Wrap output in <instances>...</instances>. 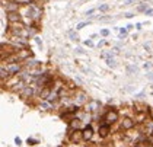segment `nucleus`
Returning <instances> with one entry per match:
<instances>
[{
  "label": "nucleus",
  "mask_w": 153,
  "mask_h": 147,
  "mask_svg": "<svg viewBox=\"0 0 153 147\" xmlns=\"http://www.w3.org/2000/svg\"><path fill=\"white\" fill-rule=\"evenodd\" d=\"M118 118H120V114H118V111H115L114 108H111V109H108L106 112H105V115H104V124H115V122L118 121Z\"/></svg>",
  "instance_id": "f257e3e1"
},
{
  "label": "nucleus",
  "mask_w": 153,
  "mask_h": 147,
  "mask_svg": "<svg viewBox=\"0 0 153 147\" xmlns=\"http://www.w3.org/2000/svg\"><path fill=\"white\" fill-rule=\"evenodd\" d=\"M101 106H102V104H101L99 101H96V99H89V101H87V104L85 105V111H86V112H91V114H95V112H98V111L101 109Z\"/></svg>",
  "instance_id": "f03ea898"
},
{
  "label": "nucleus",
  "mask_w": 153,
  "mask_h": 147,
  "mask_svg": "<svg viewBox=\"0 0 153 147\" xmlns=\"http://www.w3.org/2000/svg\"><path fill=\"white\" fill-rule=\"evenodd\" d=\"M69 140H70V143H73V144H79V143H82L85 138H83V130H73V131H70L69 133Z\"/></svg>",
  "instance_id": "7ed1b4c3"
},
{
  "label": "nucleus",
  "mask_w": 153,
  "mask_h": 147,
  "mask_svg": "<svg viewBox=\"0 0 153 147\" xmlns=\"http://www.w3.org/2000/svg\"><path fill=\"white\" fill-rule=\"evenodd\" d=\"M3 10H6V13H10V12H18L19 10V5L12 2V0H3V5H2Z\"/></svg>",
  "instance_id": "20e7f679"
},
{
  "label": "nucleus",
  "mask_w": 153,
  "mask_h": 147,
  "mask_svg": "<svg viewBox=\"0 0 153 147\" xmlns=\"http://www.w3.org/2000/svg\"><path fill=\"white\" fill-rule=\"evenodd\" d=\"M136 125V121L133 118H123V121L120 122V128L124 130V131H128V130H133V127Z\"/></svg>",
  "instance_id": "39448f33"
},
{
  "label": "nucleus",
  "mask_w": 153,
  "mask_h": 147,
  "mask_svg": "<svg viewBox=\"0 0 153 147\" xmlns=\"http://www.w3.org/2000/svg\"><path fill=\"white\" fill-rule=\"evenodd\" d=\"M34 95H35V89L31 85H26L24 89L19 92V96L22 98V99H28V98H32Z\"/></svg>",
  "instance_id": "423d86ee"
},
{
  "label": "nucleus",
  "mask_w": 153,
  "mask_h": 147,
  "mask_svg": "<svg viewBox=\"0 0 153 147\" xmlns=\"http://www.w3.org/2000/svg\"><path fill=\"white\" fill-rule=\"evenodd\" d=\"M74 104L76 105H79V106H82V105H86L87 104V96H86V93L85 92H76V98H74Z\"/></svg>",
  "instance_id": "0eeeda50"
},
{
  "label": "nucleus",
  "mask_w": 153,
  "mask_h": 147,
  "mask_svg": "<svg viewBox=\"0 0 153 147\" xmlns=\"http://www.w3.org/2000/svg\"><path fill=\"white\" fill-rule=\"evenodd\" d=\"M6 68H7V71L10 73L12 76H15V75H19V73H20L22 64H20V63H12V64H7Z\"/></svg>",
  "instance_id": "6e6552de"
},
{
  "label": "nucleus",
  "mask_w": 153,
  "mask_h": 147,
  "mask_svg": "<svg viewBox=\"0 0 153 147\" xmlns=\"http://www.w3.org/2000/svg\"><path fill=\"white\" fill-rule=\"evenodd\" d=\"M98 133H99V137H101V138H106L109 134H111V125H109V124H102V125H99Z\"/></svg>",
  "instance_id": "1a4fd4ad"
},
{
  "label": "nucleus",
  "mask_w": 153,
  "mask_h": 147,
  "mask_svg": "<svg viewBox=\"0 0 153 147\" xmlns=\"http://www.w3.org/2000/svg\"><path fill=\"white\" fill-rule=\"evenodd\" d=\"M16 54H18V57H19V60H20V61H25V60H28V58L32 56L31 50H28L26 47H25V48H20V50H19Z\"/></svg>",
  "instance_id": "9d476101"
},
{
  "label": "nucleus",
  "mask_w": 153,
  "mask_h": 147,
  "mask_svg": "<svg viewBox=\"0 0 153 147\" xmlns=\"http://www.w3.org/2000/svg\"><path fill=\"white\" fill-rule=\"evenodd\" d=\"M51 92H53V87H42V89H39V99L41 101H48Z\"/></svg>",
  "instance_id": "9b49d317"
},
{
  "label": "nucleus",
  "mask_w": 153,
  "mask_h": 147,
  "mask_svg": "<svg viewBox=\"0 0 153 147\" xmlns=\"http://www.w3.org/2000/svg\"><path fill=\"white\" fill-rule=\"evenodd\" d=\"M6 18L9 20V23H16V22H22V16L18 13V12H10V13H6Z\"/></svg>",
  "instance_id": "f8f14e48"
},
{
  "label": "nucleus",
  "mask_w": 153,
  "mask_h": 147,
  "mask_svg": "<svg viewBox=\"0 0 153 147\" xmlns=\"http://www.w3.org/2000/svg\"><path fill=\"white\" fill-rule=\"evenodd\" d=\"M92 137H93V130H92V127H91V125H85V127H83V138H85V141H91Z\"/></svg>",
  "instance_id": "ddd939ff"
},
{
  "label": "nucleus",
  "mask_w": 153,
  "mask_h": 147,
  "mask_svg": "<svg viewBox=\"0 0 153 147\" xmlns=\"http://www.w3.org/2000/svg\"><path fill=\"white\" fill-rule=\"evenodd\" d=\"M12 2L18 3L19 6H29V5L35 3V2H34V0H12Z\"/></svg>",
  "instance_id": "4468645a"
},
{
  "label": "nucleus",
  "mask_w": 153,
  "mask_h": 147,
  "mask_svg": "<svg viewBox=\"0 0 153 147\" xmlns=\"http://www.w3.org/2000/svg\"><path fill=\"white\" fill-rule=\"evenodd\" d=\"M41 108H42V109H45V111H48V109L53 108V104L48 102V101H42V102H41Z\"/></svg>",
  "instance_id": "2eb2a0df"
},
{
  "label": "nucleus",
  "mask_w": 153,
  "mask_h": 147,
  "mask_svg": "<svg viewBox=\"0 0 153 147\" xmlns=\"http://www.w3.org/2000/svg\"><path fill=\"white\" fill-rule=\"evenodd\" d=\"M69 37H70V39H72V41H76V42L79 41V35H77V32H76V31H70V32H69Z\"/></svg>",
  "instance_id": "dca6fc26"
},
{
  "label": "nucleus",
  "mask_w": 153,
  "mask_h": 147,
  "mask_svg": "<svg viewBox=\"0 0 153 147\" xmlns=\"http://www.w3.org/2000/svg\"><path fill=\"white\" fill-rule=\"evenodd\" d=\"M106 64L109 66V67H112V68H115L117 67V63H115V60L111 57V58H106Z\"/></svg>",
  "instance_id": "f3484780"
},
{
  "label": "nucleus",
  "mask_w": 153,
  "mask_h": 147,
  "mask_svg": "<svg viewBox=\"0 0 153 147\" xmlns=\"http://www.w3.org/2000/svg\"><path fill=\"white\" fill-rule=\"evenodd\" d=\"M127 73H128V75L137 73V67H136V66H127Z\"/></svg>",
  "instance_id": "a211bd4d"
},
{
  "label": "nucleus",
  "mask_w": 153,
  "mask_h": 147,
  "mask_svg": "<svg viewBox=\"0 0 153 147\" xmlns=\"http://www.w3.org/2000/svg\"><path fill=\"white\" fill-rule=\"evenodd\" d=\"M87 23H89V22H80V23H77V25H76V31L83 29L85 26H87Z\"/></svg>",
  "instance_id": "6ab92c4d"
},
{
  "label": "nucleus",
  "mask_w": 153,
  "mask_h": 147,
  "mask_svg": "<svg viewBox=\"0 0 153 147\" xmlns=\"http://www.w3.org/2000/svg\"><path fill=\"white\" fill-rule=\"evenodd\" d=\"M127 31H128L127 28H121V29H120V38H121V39H123V38H125V35H127Z\"/></svg>",
  "instance_id": "aec40b11"
},
{
  "label": "nucleus",
  "mask_w": 153,
  "mask_h": 147,
  "mask_svg": "<svg viewBox=\"0 0 153 147\" xmlns=\"http://www.w3.org/2000/svg\"><path fill=\"white\" fill-rule=\"evenodd\" d=\"M147 9H149V6H147V5H144V3H143L141 6H139V7H137V10H139V12H146Z\"/></svg>",
  "instance_id": "412c9836"
},
{
  "label": "nucleus",
  "mask_w": 153,
  "mask_h": 147,
  "mask_svg": "<svg viewBox=\"0 0 153 147\" xmlns=\"http://www.w3.org/2000/svg\"><path fill=\"white\" fill-rule=\"evenodd\" d=\"M98 9H99V12H108L109 6H108V5H101V6H99Z\"/></svg>",
  "instance_id": "4be33fe9"
},
{
  "label": "nucleus",
  "mask_w": 153,
  "mask_h": 147,
  "mask_svg": "<svg viewBox=\"0 0 153 147\" xmlns=\"http://www.w3.org/2000/svg\"><path fill=\"white\" fill-rule=\"evenodd\" d=\"M26 143H28L29 146H35V144L38 143V141H37L35 138H28V140H26Z\"/></svg>",
  "instance_id": "5701e85b"
},
{
  "label": "nucleus",
  "mask_w": 153,
  "mask_h": 147,
  "mask_svg": "<svg viewBox=\"0 0 153 147\" xmlns=\"http://www.w3.org/2000/svg\"><path fill=\"white\" fill-rule=\"evenodd\" d=\"M144 15H146V16H153V9H150V7H149V9L144 12Z\"/></svg>",
  "instance_id": "b1692460"
},
{
  "label": "nucleus",
  "mask_w": 153,
  "mask_h": 147,
  "mask_svg": "<svg viewBox=\"0 0 153 147\" xmlns=\"http://www.w3.org/2000/svg\"><path fill=\"white\" fill-rule=\"evenodd\" d=\"M101 35H102V37H108V35H109V31H108V29H102V31H101Z\"/></svg>",
  "instance_id": "393cba45"
},
{
  "label": "nucleus",
  "mask_w": 153,
  "mask_h": 147,
  "mask_svg": "<svg viewBox=\"0 0 153 147\" xmlns=\"http://www.w3.org/2000/svg\"><path fill=\"white\" fill-rule=\"evenodd\" d=\"M134 2H136V0H123V5H131Z\"/></svg>",
  "instance_id": "a878e982"
},
{
  "label": "nucleus",
  "mask_w": 153,
  "mask_h": 147,
  "mask_svg": "<svg viewBox=\"0 0 153 147\" xmlns=\"http://www.w3.org/2000/svg\"><path fill=\"white\" fill-rule=\"evenodd\" d=\"M85 45H86V47H93V42H92L91 39H87V41H85Z\"/></svg>",
  "instance_id": "bb28decb"
},
{
  "label": "nucleus",
  "mask_w": 153,
  "mask_h": 147,
  "mask_svg": "<svg viewBox=\"0 0 153 147\" xmlns=\"http://www.w3.org/2000/svg\"><path fill=\"white\" fill-rule=\"evenodd\" d=\"M15 144H16V146H20V144H22V140H20L19 137H16V138H15Z\"/></svg>",
  "instance_id": "cd10ccee"
},
{
  "label": "nucleus",
  "mask_w": 153,
  "mask_h": 147,
  "mask_svg": "<svg viewBox=\"0 0 153 147\" xmlns=\"http://www.w3.org/2000/svg\"><path fill=\"white\" fill-rule=\"evenodd\" d=\"M35 42H37V45H39V47L42 45V41H41L39 38H35Z\"/></svg>",
  "instance_id": "c85d7f7f"
},
{
  "label": "nucleus",
  "mask_w": 153,
  "mask_h": 147,
  "mask_svg": "<svg viewBox=\"0 0 153 147\" xmlns=\"http://www.w3.org/2000/svg\"><path fill=\"white\" fill-rule=\"evenodd\" d=\"M93 12H95V9H91V10H87V12H86V15H87V16H91V15H93Z\"/></svg>",
  "instance_id": "c756f323"
},
{
  "label": "nucleus",
  "mask_w": 153,
  "mask_h": 147,
  "mask_svg": "<svg viewBox=\"0 0 153 147\" xmlns=\"http://www.w3.org/2000/svg\"><path fill=\"white\" fill-rule=\"evenodd\" d=\"M105 44H106V41H105V39H102V41H99L98 47H102V45H105Z\"/></svg>",
  "instance_id": "7c9ffc66"
},
{
  "label": "nucleus",
  "mask_w": 153,
  "mask_h": 147,
  "mask_svg": "<svg viewBox=\"0 0 153 147\" xmlns=\"http://www.w3.org/2000/svg\"><path fill=\"white\" fill-rule=\"evenodd\" d=\"M141 26H143L141 23H136V29H137V31H140V29H141Z\"/></svg>",
  "instance_id": "2f4dec72"
},
{
  "label": "nucleus",
  "mask_w": 153,
  "mask_h": 147,
  "mask_svg": "<svg viewBox=\"0 0 153 147\" xmlns=\"http://www.w3.org/2000/svg\"><path fill=\"white\" fill-rule=\"evenodd\" d=\"M133 16H134V15H133V13H130V12L125 13V18H128V19H130V18H133Z\"/></svg>",
  "instance_id": "473e14b6"
},
{
  "label": "nucleus",
  "mask_w": 153,
  "mask_h": 147,
  "mask_svg": "<svg viewBox=\"0 0 153 147\" xmlns=\"http://www.w3.org/2000/svg\"><path fill=\"white\" fill-rule=\"evenodd\" d=\"M76 53H79V54H83V50H82V48H77V50H76Z\"/></svg>",
  "instance_id": "72a5a7b5"
},
{
  "label": "nucleus",
  "mask_w": 153,
  "mask_h": 147,
  "mask_svg": "<svg viewBox=\"0 0 153 147\" xmlns=\"http://www.w3.org/2000/svg\"><path fill=\"white\" fill-rule=\"evenodd\" d=\"M152 96H153V92H152Z\"/></svg>",
  "instance_id": "f704fd0d"
}]
</instances>
